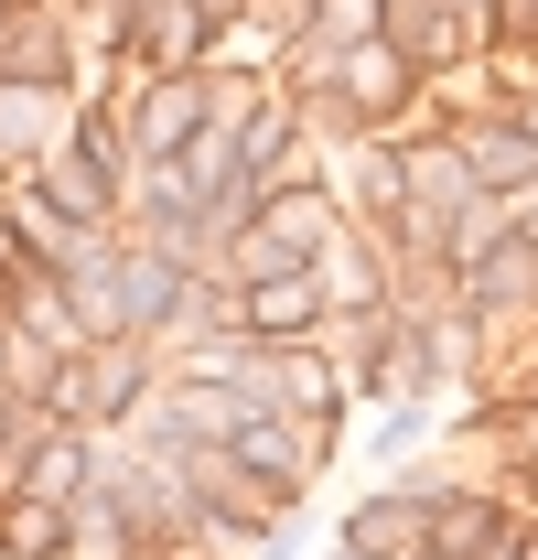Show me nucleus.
<instances>
[{"mask_svg": "<svg viewBox=\"0 0 538 560\" xmlns=\"http://www.w3.org/2000/svg\"><path fill=\"white\" fill-rule=\"evenodd\" d=\"M75 399H86V410H130V399H140V355L119 346V355H86V366H66V377H55V410H75Z\"/></svg>", "mask_w": 538, "mask_h": 560, "instance_id": "4468645a", "label": "nucleus"}, {"mask_svg": "<svg viewBox=\"0 0 538 560\" xmlns=\"http://www.w3.org/2000/svg\"><path fill=\"white\" fill-rule=\"evenodd\" d=\"M355 44H377V0H302V55L335 66Z\"/></svg>", "mask_w": 538, "mask_h": 560, "instance_id": "ddd939ff", "label": "nucleus"}, {"mask_svg": "<svg viewBox=\"0 0 538 560\" xmlns=\"http://www.w3.org/2000/svg\"><path fill=\"white\" fill-rule=\"evenodd\" d=\"M324 324H335V291H324V270L237 280V335H259V346H302V335H324Z\"/></svg>", "mask_w": 538, "mask_h": 560, "instance_id": "39448f33", "label": "nucleus"}, {"mask_svg": "<svg viewBox=\"0 0 538 560\" xmlns=\"http://www.w3.org/2000/svg\"><path fill=\"white\" fill-rule=\"evenodd\" d=\"M324 97H344V119H355V130H399L409 97H420V66L377 33V44H355V55L324 66Z\"/></svg>", "mask_w": 538, "mask_h": 560, "instance_id": "20e7f679", "label": "nucleus"}, {"mask_svg": "<svg viewBox=\"0 0 538 560\" xmlns=\"http://www.w3.org/2000/svg\"><path fill=\"white\" fill-rule=\"evenodd\" d=\"M33 173H44V195H55L75 226H108V206H119V119L97 140H55Z\"/></svg>", "mask_w": 538, "mask_h": 560, "instance_id": "0eeeda50", "label": "nucleus"}, {"mask_svg": "<svg viewBox=\"0 0 538 560\" xmlns=\"http://www.w3.org/2000/svg\"><path fill=\"white\" fill-rule=\"evenodd\" d=\"M495 44H538V0H495Z\"/></svg>", "mask_w": 538, "mask_h": 560, "instance_id": "dca6fc26", "label": "nucleus"}, {"mask_svg": "<svg viewBox=\"0 0 538 560\" xmlns=\"http://www.w3.org/2000/svg\"><path fill=\"white\" fill-rule=\"evenodd\" d=\"M453 280H464V313H495V324H506V313H528V302H538V237L506 215V237H495L484 259H464Z\"/></svg>", "mask_w": 538, "mask_h": 560, "instance_id": "1a4fd4ad", "label": "nucleus"}, {"mask_svg": "<svg viewBox=\"0 0 538 560\" xmlns=\"http://www.w3.org/2000/svg\"><path fill=\"white\" fill-rule=\"evenodd\" d=\"M420 517H431V486L366 495V506L344 517V550H355V560H420Z\"/></svg>", "mask_w": 538, "mask_h": 560, "instance_id": "9d476101", "label": "nucleus"}, {"mask_svg": "<svg viewBox=\"0 0 538 560\" xmlns=\"http://www.w3.org/2000/svg\"><path fill=\"white\" fill-rule=\"evenodd\" d=\"M195 130H204V75H162V86L140 97V119H130V151L173 162V151H184Z\"/></svg>", "mask_w": 538, "mask_h": 560, "instance_id": "f8f14e48", "label": "nucleus"}, {"mask_svg": "<svg viewBox=\"0 0 538 560\" xmlns=\"http://www.w3.org/2000/svg\"><path fill=\"white\" fill-rule=\"evenodd\" d=\"M377 33H388L420 75H442L464 55V11H453V0H377Z\"/></svg>", "mask_w": 538, "mask_h": 560, "instance_id": "9b49d317", "label": "nucleus"}, {"mask_svg": "<svg viewBox=\"0 0 538 560\" xmlns=\"http://www.w3.org/2000/svg\"><path fill=\"white\" fill-rule=\"evenodd\" d=\"M517 550V517L495 495H464V486H431V517H420V560H506Z\"/></svg>", "mask_w": 538, "mask_h": 560, "instance_id": "6e6552de", "label": "nucleus"}, {"mask_svg": "<svg viewBox=\"0 0 538 560\" xmlns=\"http://www.w3.org/2000/svg\"><path fill=\"white\" fill-rule=\"evenodd\" d=\"M215 453L291 495V486L324 475V453H335V410H248V420H237V442H215Z\"/></svg>", "mask_w": 538, "mask_h": 560, "instance_id": "f03ea898", "label": "nucleus"}, {"mask_svg": "<svg viewBox=\"0 0 538 560\" xmlns=\"http://www.w3.org/2000/svg\"><path fill=\"white\" fill-rule=\"evenodd\" d=\"M453 151H464V184H473V195H495V206L538 195V119H528V108H484V119H464Z\"/></svg>", "mask_w": 538, "mask_h": 560, "instance_id": "7ed1b4c3", "label": "nucleus"}, {"mask_svg": "<svg viewBox=\"0 0 538 560\" xmlns=\"http://www.w3.org/2000/svg\"><path fill=\"white\" fill-rule=\"evenodd\" d=\"M22 486H33V506H66V495L86 486V442H75V431H55V442L33 453V475H22Z\"/></svg>", "mask_w": 538, "mask_h": 560, "instance_id": "2eb2a0df", "label": "nucleus"}, {"mask_svg": "<svg viewBox=\"0 0 538 560\" xmlns=\"http://www.w3.org/2000/svg\"><path fill=\"white\" fill-rule=\"evenodd\" d=\"M119 33L151 75H195L215 44V0H119Z\"/></svg>", "mask_w": 538, "mask_h": 560, "instance_id": "423d86ee", "label": "nucleus"}, {"mask_svg": "<svg viewBox=\"0 0 538 560\" xmlns=\"http://www.w3.org/2000/svg\"><path fill=\"white\" fill-rule=\"evenodd\" d=\"M344 248V206L335 184H280L237 215V280H269V270H324Z\"/></svg>", "mask_w": 538, "mask_h": 560, "instance_id": "f257e3e1", "label": "nucleus"}]
</instances>
